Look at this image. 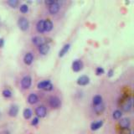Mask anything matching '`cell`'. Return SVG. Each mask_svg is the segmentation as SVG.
<instances>
[{"mask_svg":"<svg viewBox=\"0 0 134 134\" xmlns=\"http://www.w3.org/2000/svg\"><path fill=\"white\" fill-rule=\"evenodd\" d=\"M18 25L22 31H26L29 28V22L25 17H20L18 21Z\"/></svg>","mask_w":134,"mask_h":134,"instance_id":"cell-1","label":"cell"},{"mask_svg":"<svg viewBox=\"0 0 134 134\" xmlns=\"http://www.w3.org/2000/svg\"><path fill=\"white\" fill-rule=\"evenodd\" d=\"M49 103L50 106L54 109H58L61 106V101L60 99L57 96H51L49 100Z\"/></svg>","mask_w":134,"mask_h":134,"instance_id":"cell-2","label":"cell"},{"mask_svg":"<svg viewBox=\"0 0 134 134\" xmlns=\"http://www.w3.org/2000/svg\"><path fill=\"white\" fill-rule=\"evenodd\" d=\"M31 84H32V78L30 76H25L21 80V86L24 90L29 89L31 86Z\"/></svg>","mask_w":134,"mask_h":134,"instance_id":"cell-3","label":"cell"},{"mask_svg":"<svg viewBox=\"0 0 134 134\" xmlns=\"http://www.w3.org/2000/svg\"><path fill=\"white\" fill-rule=\"evenodd\" d=\"M35 114L37 117H40L43 118L47 115V109L44 106H39L37 108L35 109Z\"/></svg>","mask_w":134,"mask_h":134,"instance_id":"cell-4","label":"cell"},{"mask_svg":"<svg viewBox=\"0 0 134 134\" xmlns=\"http://www.w3.org/2000/svg\"><path fill=\"white\" fill-rule=\"evenodd\" d=\"M132 107H133V98L132 97H129V98H127V100L125 101V102L122 104V110L126 111V112H127V111H130L132 109Z\"/></svg>","mask_w":134,"mask_h":134,"instance_id":"cell-5","label":"cell"},{"mask_svg":"<svg viewBox=\"0 0 134 134\" xmlns=\"http://www.w3.org/2000/svg\"><path fill=\"white\" fill-rule=\"evenodd\" d=\"M119 126L121 127V129L124 128H130V126H131V121L127 117H124V118H121L119 121Z\"/></svg>","mask_w":134,"mask_h":134,"instance_id":"cell-6","label":"cell"},{"mask_svg":"<svg viewBox=\"0 0 134 134\" xmlns=\"http://www.w3.org/2000/svg\"><path fill=\"white\" fill-rule=\"evenodd\" d=\"M83 68V62L80 60H76L72 63V70L75 72H79Z\"/></svg>","mask_w":134,"mask_h":134,"instance_id":"cell-7","label":"cell"},{"mask_svg":"<svg viewBox=\"0 0 134 134\" xmlns=\"http://www.w3.org/2000/svg\"><path fill=\"white\" fill-rule=\"evenodd\" d=\"M89 83H90V78H89V76H85V75L80 76L77 79V84H78L79 86H86Z\"/></svg>","mask_w":134,"mask_h":134,"instance_id":"cell-8","label":"cell"},{"mask_svg":"<svg viewBox=\"0 0 134 134\" xmlns=\"http://www.w3.org/2000/svg\"><path fill=\"white\" fill-rule=\"evenodd\" d=\"M60 9V6L58 3L54 2L53 4L49 6V12H50L51 14H56L59 12V10Z\"/></svg>","mask_w":134,"mask_h":134,"instance_id":"cell-9","label":"cell"},{"mask_svg":"<svg viewBox=\"0 0 134 134\" xmlns=\"http://www.w3.org/2000/svg\"><path fill=\"white\" fill-rule=\"evenodd\" d=\"M34 61V55L32 53H27L24 57V62L25 63L27 66H30Z\"/></svg>","mask_w":134,"mask_h":134,"instance_id":"cell-10","label":"cell"},{"mask_svg":"<svg viewBox=\"0 0 134 134\" xmlns=\"http://www.w3.org/2000/svg\"><path fill=\"white\" fill-rule=\"evenodd\" d=\"M94 112L96 113V115H101L103 113V111H105V105L102 103L99 105H96V106H94Z\"/></svg>","mask_w":134,"mask_h":134,"instance_id":"cell-11","label":"cell"},{"mask_svg":"<svg viewBox=\"0 0 134 134\" xmlns=\"http://www.w3.org/2000/svg\"><path fill=\"white\" fill-rule=\"evenodd\" d=\"M19 113V107L16 105H13L10 107L9 110V115L12 117H15Z\"/></svg>","mask_w":134,"mask_h":134,"instance_id":"cell-12","label":"cell"},{"mask_svg":"<svg viewBox=\"0 0 134 134\" xmlns=\"http://www.w3.org/2000/svg\"><path fill=\"white\" fill-rule=\"evenodd\" d=\"M103 126V121H94L91 124V131H96V130L100 129L101 127Z\"/></svg>","mask_w":134,"mask_h":134,"instance_id":"cell-13","label":"cell"},{"mask_svg":"<svg viewBox=\"0 0 134 134\" xmlns=\"http://www.w3.org/2000/svg\"><path fill=\"white\" fill-rule=\"evenodd\" d=\"M39 50H40V54L44 55V54H48V52L50 51V45H49L48 44L44 43L43 44H41V45L39 47Z\"/></svg>","mask_w":134,"mask_h":134,"instance_id":"cell-14","label":"cell"},{"mask_svg":"<svg viewBox=\"0 0 134 134\" xmlns=\"http://www.w3.org/2000/svg\"><path fill=\"white\" fill-rule=\"evenodd\" d=\"M39 101V97L36 94H30L29 96H28V102L29 103L30 105H34L35 103H37Z\"/></svg>","mask_w":134,"mask_h":134,"instance_id":"cell-15","label":"cell"},{"mask_svg":"<svg viewBox=\"0 0 134 134\" xmlns=\"http://www.w3.org/2000/svg\"><path fill=\"white\" fill-rule=\"evenodd\" d=\"M32 42H33L34 44H35L36 46H39L40 47L41 44H44V39L40 36H35L32 39Z\"/></svg>","mask_w":134,"mask_h":134,"instance_id":"cell-16","label":"cell"},{"mask_svg":"<svg viewBox=\"0 0 134 134\" xmlns=\"http://www.w3.org/2000/svg\"><path fill=\"white\" fill-rule=\"evenodd\" d=\"M70 48V44H65V45L62 47L61 50H60V52H59V57H63V56H64L65 54H67V52L69 51Z\"/></svg>","mask_w":134,"mask_h":134,"instance_id":"cell-17","label":"cell"},{"mask_svg":"<svg viewBox=\"0 0 134 134\" xmlns=\"http://www.w3.org/2000/svg\"><path fill=\"white\" fill-rule=\"evenodd\" d=\"M36 29L39 33H44V20H39L36 24Z\"/></svg>","mask_w":134,"mask_h":134,"instance_id":"cell-18","label":"cell"},{"mask_svg":"<svg viewBox=\"0 0 134 134\" xmlns=\"http://www.w3.org/2000/svg\"><path fill=\"white\" fill-rule=\"evenodd\" d=\"M53 29V23L50 19L44 20V31L50 32Z\"/></svg>","mask_w":134,"mask_h":134,"instance_id":"cell-19","label":"cell"},{"mask_svg":"<svg viewBox=\"0 0 134 134\" xmlns=\"http://www.w3.org/2000/svg\"><path fill=\"white\" fill-rule=\"evenodd\" d=\"M92 103L93 106H96L102 103V96L101 95H96L92 99Z\"/></svg>","mask_w":134,"mask_h":134,"instance_id":"cell-20","label":"cell"},{"mask_svg":"<svg viewBox=\"0 0 134 134\" xmlns=\"http://www.w3.org/2000/svg\"><path fill=\"white\" fill-rule=\"evenodd\" d=\"M32 115H33V112H32V111L30 110L29 108H26V109H24V110L23 116L26 120H29V119L31 118Z\"/></svg>","mask_w":134,"mask_h":134,"instance_id":"cell-21","label":"cell"},{"mask_svg":"<svg viewBox=\"0 0 134 134\" xmlns=\"http://www.w3.org/2000/svg\"><path fill=\"white\" fill-rule=\"evenodd\" d=\"M121 116H122V112L120 110H115L112 113V117L114 120H120L121 118Z\"/></svg>","mask_w":134,"mask_h":134,"instance_id":"cell-22","label":"cell"},{"mask_svg":"<svg viewBox=\"0 0 134 134\" xmlns=\"http://www.w3.org/2000/svg\"><path fill=\"white\" fill-rule=\"evenodd\" d=\"M50 81L49 80H42V81H40V83L38 84V88L39 89H41V90H44V88H45L46 86H47L48 84H50Z\"/></svg>","mask_w":134,"mask_h":134,"instance_id":"cell-23","label":"cell"},{"mask_svg":"<svg viewBox=\"0 0 134 134\" xmlns=\"http://www.w3.org/2000/svg\"><path fill=\"white\" fill-rule=\"evenodd\" d=\"M2 94H3V96L6 97V98H9V97L12 96V92L9 89H4V90L3 91V92H2Z\"/></svg>","mask_w":134,"mask_h":134,"instance_id":"cell-24","label":"cell"},{"mask_svg":"<svg viewBox=\"0 0 134 134\" xmlns=\"http://www.w3.org/2000/svg\"><path fill=\"white\" fill-rule=\"evenodd\" d=\"M8 4L12 8H16L19 4V1L18 0H9V1H8Z\"/></svg>","mask_w":134,"mask_h":134,"instance_id":"cell-25","label":"cell"},{"mask_svg":"<svg viewBox=\"0 0 134 134\" xmlns=\"http://www.w3.org/2000/svg\"><path fill=\"white\" fill-rule=\"evenodd\" d=\"M19 10H20V12H21V13H27V12L29 11V6H28L27 4H22V5H20Z\"/></svg>","mask_w":134,"mask_h":134,"instance_id":"cell-26","label":"cell"},{"mask_svg":"<svg viewBox=\"0 0 134 134\" xmlns=\"http://www.w3.org/2000/svg\"><path fill=\"white\" fill-rule=\"evenodd\" d=\"M119 134H132V131L130 128H124L121 129L119 132Z\"/></svg>","mask_w":134,"mask_h":134,"instance_id":"cell-27","label":"cell"},{"mask_svg":"<svg viewBox=\"0 0 134 134\" xmlns=\"http://www.w3.org/2000/svg\"><path fill=\"white\" fill-rule=\"evenodd\" d=\"M96 76H101L102 74H104V69L102 67H97L96 70Z\"/></svg>","mask_w":134,"mask_h":134,"instance_id":"cell-28","label":"cell"},{"mask_svg":"<svg viewBox=\"0 0 134 134\" xmlns=\"http://www.w3.org/2000/svg\"><path fill=\"white\" fill-rule=\"evenodd\" d=\"M40 122V119L39 117H34V119L31 121V125L32 126H37Z\"/></svg>","mask_w":134,"mask_h":134,"instance_id":"cell-29","label":"cell"},{"mask_svg":"<svg viewBox=\"0 0 134 134\" xmlns=\"http://www.w3.org/2000/svg\"><path fill=\"white\" fill-rule=\"evenodd\" d=\"M53 88H54V86L51 84V82L50 83V84L47 85V86L44 88V91H52Z\"/></svg>","mask_w":134,"mask_h":134,"instance_id":"cell-30","label":"cell"},{"mask_svg":"<svg viewBox=\"0 0 134 134\" xmlns=\"http://www.w3.org/2000/svg\"><path fill=\"white\" fill-rule=\"evenodd\" d=\"M113 75H114V70H112V69H111V70H109L108 73H107V76L108 77H112Z\"/></svg>","mask_w":134,"mask_h":134,"instance_id":"cell-31","label":"cell"},{"mask_svg":"<svg viewBox=\"0 0 134 134\" xmlns=\"http://www.w3.org/2000/svg\"><path fill=\"white\" fill-rule=\"evenodd\" d=\"M44 3H45V4H46V5L50 6V5L53 4V3H54V1H53V0H51V1H50V0H46V1L44 2Z\"/></svg>","mask_w":134,"mask_h":134,"instance_id":"cell-32","label":"cell"},{"mask_svg":"<svg viewBox=\"0 0 134 134\" xmlns=\"http://www.w3.org/2000/svg\"><path fill=\"white\" fill-rule=\"evenodd\" d=\"M3 44H4V40L3 39H0V47H3Z\"/></svg>","mask_w":134,"mask_h":134,"instance_id":"cell-33","label":"cell"},{"mask_svg":"<svg viewBox=\"0 0 134 134\" xmlns=\"http://www.w3.org/2000/svg\"><path fill=\"white\" fill-rule=\"evenodd\" d=\"M6 134H10L9 133H6Z\"/></svg>","mask_w":134,"mask_h":134,"instance_id":"cell-34","label":"cell"},{"mask_svg":"<svg viewBox=\"0 0 134 134\" xmlns=\"http://www.w3.org/2000/svg\"><path fill=\"white\" fill-rule=\"evenodd\" d=\"M0 115H1V113H0Z\"/></svg>","mask_w":134,"mask_h":134,"instance_id":"cell-35","label":"cell"}]
</instances>
